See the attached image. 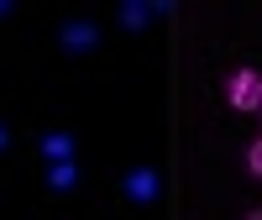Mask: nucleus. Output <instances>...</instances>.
Returning <instances> with one entry per match:
<instances>
[{"instance_id":"nucleus-1","label":"nucleus","mask_w":262,"mask_h":220,"mask_svg":"<svg viewBox=\"0 0 262 220\" xmlns=\"http://www.w3.org/2000/svg\"><path fill=\"white\" fill-rule=\"evenodd\" d=\"M226 100H231V110H257L262 105V74L257 69H236L226 79Z\"/></svg>"},{"instance_id":"nucleus-2","label":"nucleus","mask_w":262,"mask_h":220,"mask_svg":"<svg viewBox=\"0 0 262 220\" xmlns=\"http://www.w3.org/2000/svg\"><path fill=\"white\" fill-rule=\"evenodd\" d=\"M121 194H126L131 205H152V200H158V194H163V179H158V168L137 163V168H131L126 179H121Z\"/></svg>"},{"instance_id":"nucleus-3","label":"nucleus","mask_w":262,"mask_h":220,"mask_svg":"<svg viewBox=\"0 0 262 220\" xmlns=\"http://www.w3.org/2000/svg\"><path fill=\"white\" fill-rule=\"evenodd\" d=\"M58 37H63V48H69V53H90L95 42H100V27H90V21H69Z\"/></svg>"},{"instance_id":"nucleus-4","label":"nucleus","mask_w":262,"mask_h":220,"mask_svg":"<svg viewBox=\"0 0 262 220\" xmlns=\"http://www.w3.org/2000/svg\"><path fill=\"white\" fill-rule=\"evenodd\" d=\"M42 158L48 163H74V137L69 131H48L42 137Z\"/></svg>"},{"instance_id":"nucleus-5","label":"nucleus","mask_w":262,"mask_h":220,"mask_svg":"<svg viewBox=\"0 0 262 220\" xmlns=\"http://www.w3.org/2000/svg\"><path fill=\"white\" fill-rule=\"evenodd\" d=\"M74 184H79V163H48V189L69 194Z\"/></svg>"},{"instance_id":"nucleus-6","label":"nucleus","mask_w":262,"mask_h":220,"mask_svg":"<svg viewBox=\"0 0 262 220\" xmlns=\"http://www.w3.org/2000/svg\"><path fill=\"white\" fill-rule=\"evenodd\" d=\"M147 21H152V6H142V0H131V6H121V27H126V32H142Z\"/></svg>"},{"instance_id":"nucleus-7","label":"nucleus","mask_w":262,"mask_h":220,"mask_svg":"<svg viewBox=\"0 0 262 220\" xmlns=\"http://www.w3.org/2000/svg\"><path fill=\"white\" fill-rule=\"evenodd\" d=\"M247 173H252V179H262V137L247 147Z\"/></svg>"},{"instance_id":"nucleus-8","label":"nucleus","mask_w":262,"mask_h":220,"mask_svg":"<svg viewBox=\"0 0 262 220\" xmlns=\"http://www.w3.org/2000/svg\"><path fill=\"white\" fill-rule=\"evenodd\" d=\"M6 142H11V131H6V126H0V152H6Z\"/></svg>"},{"instance_id":"nucleus-9","label":"nucleus","mask_w":262,"mask_h":220,"mask_svg":"<svg viewBox=\"0 0 262 220\" xmlns=\"http://www.w3.org/2000/svg\"><path fill=\"white\" fill-rule=\"evenodd\" d=\"M247 220H262V205H257V210H252V215H247Z\"/></svg>"},{"instance_id":"nucleus-10","label":"nucleus","mask_w":262,"mask_h":220,"mask_svg":"<svg viewBox=\"0 0 262 220\" xmlns=\"http://www.w3.org/2000/svg\"><path fill=\"white\" fill-rule=\"evenodd\" d=\"M0 16H11V6H6V0H0Z\"/></svg>"},{"instance_id":"nucleus-11","label":"nucleus","mask_w":262,"mask_h":220,"mask_svg":"<svg viewBox=\"0 0 262 220\" xmlns=\"http://www.w3.org/2000/svg\"><path fill=\"white\" fill-rule=\"evenodd\" d=\"M257 116H262V105H257Z\"/></svg>"}]
</instances>
